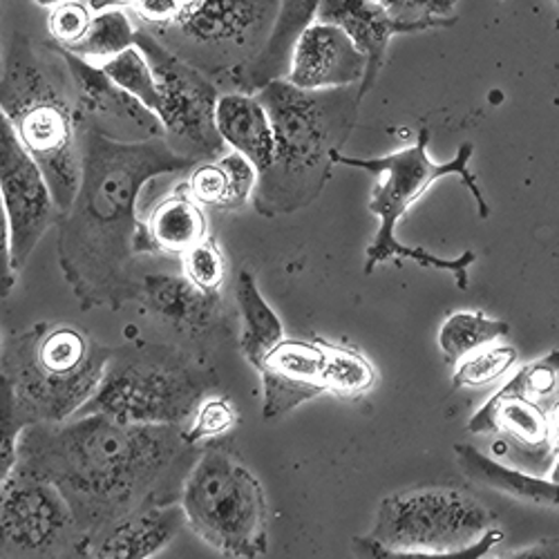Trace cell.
Wrapping results in <instances>:
<instances>
[{"instance_id": "obj_8", "label": "cell", "mask_w": 559, "mask_h": 559, "mask_svg": "<svg viewBox=\"0 0 559 559\" xmlns=\"http://www.w3.org/2000/svg\"><path fill=\"white\" fill-rule=\"evenodd\" d=\"M503 539L475 495L454 486H416L379 503L374 528L356 537L362 557H454L477 559Z\"/></svg>"}, {"instance_id": "obj_9", "label": "cell", "mask_w": 559, "mask_h": 559, "mask_svg": "<svg viewBox=\"0 0 559 559\" xmlns=\"http://www.w3.org/2000/svg\"><path fill=\"white\" fill-rule=\"evenodd\" d=\"M186 524L224 557L255 559L269 548V508L233 435L206 441L179 492Z\"/></svg>"}, {"instance_id": "obj_32", "label": "cell", "mask_w": 559, "mask_h": 559, "mask_svg": "<svg viewBox=\"0 0 559 559\" xmlns=\"http://www.w3.org/2000/svg\"><path fill=\"white\" fill-rule=\"evenodd\" d=\"M238 424H240V412L236 403L222 392H213L200 401L189 426L183 428V435L189 439V443L202 445L206 441L233 435Z\"/></svg>"}, {"instance_id": "obj_5", "label": "cell", "mask_w": 559, "mask_h": 559, "mask_svg": "<svg viewBox=\"0 0 559 559\" xmlns=\"http://www.w3.org/2000/svg\"><path fill=\"white\" fill-rule=\"evenodd\" d=\"M222 392L209 356L177 343L134 341L115 347L104 377L74 414H102L119 424L186 428L206 394Z\"/></svg>"}, {"instance_id": "obj_23", "label": "cell", "mask_w": 559, "mask_h": 559, "mask_svg": "<svg viewBox=\"0 0 559 559\" xmlns=\"http://www.w3.org/2000/svg\"><path fill=\"white\" fill-rule=\"evenodd\" d=\"M454 456L461 473L477 486L497 490L535 508L557 510L559 506V488L555 479L548 481L546 477L524 473L471 443H456Z\"/></svg>"}, {"instance_id": "obj_15", "label": "cell", "mask_w": 559, "mask_h": 559, "mask_svg": "<svg viewBox=\"0 0 559 559\" xmlns=\"http://www.w3.org/2000/svg\"><path fill=\"white\" fill-rule=\"evenodd\" d=\"M0 198L10 217L12 260L16 271H21L45 233L57 224L59 209L43 170L21 144L3 110H0Z\"/></svg>"}, {"instance_id": "obj_28", "label": "cell", "mask_w": 559, "mask_h": 559, "mask_svg": "<svg viewBox=\"0 0 559 559\" xmlns=\"http://www.w3.org/2000/svg\"><path fill=\"white\" fill-rule=\"evenodd\" d=\"M510 324L486 316L484 311H456L452 313L439 332V347L448 365H459L471 354L499 343L508 336Z\"/></svg>"}, {"instance_id": "obj_13", "label": "cell", "mask_w": 559, "mask_h": 559, "mask_svg": "<svg viewBox=\"0 0 559 559\" xmlns=\"http://www.w3.org/2000/svg\"><path fill=\"white\" fill-rule=\"evenodd\" d=\"M83 533L63 495L14 471L0 486V557H81Z\"/></svg>"}, {"instance_id": "obj_38", "label": "cell", "mask_w": 559, "mask_h": 559, "mask_svg": "<svg viewBox=\"0 0 559 559\" xmlns=\"http://www.w3.org/2000/svg\"><path fill=\"white\" fill-rule=\"evenodd\" d=\"M16 266L12 260V230H10V217L0 198V298H8L16 287Z\"/></svg>"}, {"instance_id": "obj_12", "label": "cell", "mask_w": 559, "mask_h": 559, "mask_svg": "<svg viewBox=\"0 0 559 559\" xmlns=\"http://www.w3.org/2000/svg\"><path fill=\"white\" fill-rule=\"evenodd\" d=\"M134 45L144 52L155 74L159 92L155 115L162 121L166 144L195 164L219 157L226 144L215 126L217 83L170 52L148 27H136Z\"/></svg>"}, {"instance_id": "obj_31", "label": "cell", "mask_w": 559, "mask_h": 559, "mask_svg": "<svg viewBox=\"0 0 559 559\" xmlns=\"http://www.w3.org/2000/svg\"><path fill=\"white\" fill-rule=\"evenodd\" d=\"M518 356L520 354H518L515 347L492 343V345L471 354L468 358H463L456 365V371L452 377V385H454V390L488 388V385L501 381L508 374L512 365L518 362Z\"/></svg>"}, {"instance_id": "obj_6", "label": "cell", "mask_w": 559, "mask_h": 559, "mask_svg": "<svg viewBox=\"0 0 559 559\" xmlns=\"http://www.w3.org/2000/svg\"><path fill=\"white\" fill-rule=\"evenodd\" d=\"M428 144H430V130L424 128L418 132L416 144L403 151H396L383 157H349L336 151L332 155V162L334 166L338 164L347 168H360L379 177L374 191H371L369 211L379 215L381 224L374 236V242H371L365 251V275H371L379 264L390 260H396L399 264L403 260H412L426 269H435V271L439 269V271L452 273L456 280V287L468 289V283H471L468 266L475 264L477 260L475 251H463V255L450 260V258H437L424 247H407L396 240V224L401 222V217L430 191V186H435L439 179L450 175H456L463 181L465 189L473 193L479 209V217L481 219L490 217V206L479 189V179L471 170L475 146L461 144L454 159L432 162L428 153Z\"/></svg>"}, {"instance_id": "obj_18", "label": "cell", "mask_w": 559, "mask_h": 559, "mask_svg": "<svg viewBox=\"0 0 559 559\" xmlns=\"http://www.w3.org/2000/svg\"><path fill=\"white\" fill-rule=\"evenodd\" d=\"M365 66V57L341 27L313 19L298 34L283 79L300 90L347 87L362 81Z\"/></svg>"}, {"instance_id": "obj_17", "label": "cell", "mask_w": 559, "mask_h": 559, "mask_svg": "<svg viewBox=\"0 0 559 559\" xmlns=\"http://www.w3.org/2000/svg\"><path fill=\"white\" fill-rule=\"evenodd\" d=\"M183 526L186 515L179 501L144 503L85 535L81 557L151 559L168 548Z\"/></svg>"}, {"instance_id": "obj_3", "label": "cell", "mask_w": 559, "mask_h": 559, "mask_svg": "<svg viewBox=\"0 0 559 559\" xmlns=\"http://www.w3.org/2000/svg\"><path fill=\"white\" fill-rule=\"evenodd\" d=\"M253 95L273 130V157L258 173L253 206L264 217L298 213L332 179V155L347 144L358 119V85L300 90L287 79H273Z\"/></svg>"}, {"instance_id": "obj_42", "label": "cell", "mask_w": 559, "mask_h": 559, "mask_svg": "<svg viewBox=\"0 0 559 559\" xmlns=\"http://www.w3.org/2000/svg\"><path fill=\"white\" fill-rule=\"evenodd\" d=\"M0 347H3V338H0Z\"/></svg>"}, {"instance_id": "obj_1", "label": "cell", "mask_w": 559, "mask_h": 559, "mask_svg": "<svg viewBox=\"0 0 559 559\" xmlns=\"http://www.w3.org/2000/svg\"><path fill=\"white\" fill-rule=\"evenodd\" d=\"M198 454L200 445L189 443L181 426L83 414L25 426L14 471L50 481L85 537L144 503L179 501Z\"/></svg>"}, {"instance_id": "obj_2", "label": "cell", "mask_w": 559, "mask_h": 559, "mask_svg": "<svg viewBox=\"0 0 559 559\" xmlns=\"http://www.w3.org/2000/svg\"><path fill=\"white\" fill-rule=\"evenodd\" d=\"M79 146L76 193L57 217L59 266L83 311H117L136 292L139 198L153 179L189 173L195 162L177 155L164 136L115 142L85 126H79Z\"/></svg>"}, {"instance_id": "obj_43", "label": "cell", "mask_w": 559, "mask_h": 559, "mask_svg": "<svg viewBox=\"0 0 559 559\" xmlns=\"http://www.w3.org/2000/svg\"><path fill=\"white\" fill-rule=\"evenodd\" d=\"M555 3H557V0H555Z\"/></svg>"}, {"instance_id": "obj_33", "label": "cell", "mask_w": 559, "mask_h": 559, "mask_svg": "<svg viewBox=\"0 0 559 559\" xmlns=\"http://www.w3.org/2000/svg\"><path fill=\"white\" fill-rule=\"evenodd\" d=\"M392 19L407 25L412 34L452 27L459 0H374Z\"/></svg>"}, {"instance_id": "obj_37", "label": "cell", "mask_w": 559, "mask_h": 559, "mask_svg": "<svg viewBox=\"0 0 559 559\" xmlns=\"http://www.w3.org/2000/svg\"><path fill=\"white\" fill-rule=\"evenodd\" d=\"M195 0H130L136 16L146 27H168L173 25Z\"/></svg>"}, {"instance_id": "obj_7", "label": "cell", "mask_w": 559, "mask_h": 559, "mask_svg": "<svg viewBox=\"0 0 559 559\" xmlns=\"http://www.w3.org/2000/svg\"><path fill=\"white\" fill-rule=\"evenodd\" d=\"M110 352L76 324L38 322L0 347V379L27 424H61L95 394Z\"/></svg>"}, {"instance_id": "obj_22", "label": "cell", "mask_w": 559, "mask_h": 559, "mask_svg": "<svg viewBox=\"0 0 559 559\" xmlns=\"http://www.w3.org/2000/svg\"><path fill=\"white\" fill-rule=\"evenodd\" d=\"M318 0H280L275 23L262 50L226 81L238 92H258L273 79H283L289 68L292 48L298 34L313 21Z\"/></svg>"}, {"instance_id": "obj_24", "label": "cell", "mask_w": 559, "mask_h": 559, "mask_svg": "<svg viewBox=\"0 0 559 559\" xmlns=\"http://www.w3.org/2000/svg\"><path fill=\"white\" fill-rule=\"evenodd\" d=\"M215 126L222 142L245 155L258 173H262L273 157V130L266 110L251 92H226L217 97Z\"/></svg>"}, {"instance_id": "obj_29", "label": "cell", "mask_w": 559, "mask_h": 559, "mask_svg": "<svg viewBox=\"0 0 559 559\" xmlns=\"http://www.w3.org/2000/svg\"><path fill=\"white\" fill-rule=\"evenodd\" d=\"M322 354V388L343 401H360L377 383V371L371 362L354 347L334 345L316 338Z\"/></svg>"}, {"instance_id": "obj_26", "label": "cell", "mask_w": 559, "mask_h": 559, "mask_svg": "<svg viewBox=\"0 0 559 559\" xmlns=\"http://www.w3.org/2000/svg\"><path fill=\"white\" fill-rule=\"evenodd\" d=\"M236 302L242 322V336H240V352L258 371L264 356L285 338L283 322L269 307L260 287L255 283V275L251 271H240L238 285H236Z\"/></svg>"}, {"instance_id": "obj_14", "label": "cell", "mask_w": 559, "mask_h": 559, "mask_svg": "<svg viewBox=\"0 0 559 559\" xmlns=\"http://www.w3.org/2000/svg\"><path fill=\"white\" fill-rule=\"evenodd\" d=\"M134 300L170 336V343L204 356L233 336V320L222 292H202L183 273L139 277Z\"/></svg>"}, {"instance_id": "obj_27", "label": "cell", "mask_w": 559, "mask_h": 559, "mask_svg": "<svg viewBox=\"0 0 559 559\" xmlns=\"http://www.w3.org/2000/svg\"><path fill=\"white\" fill-rule=\"evenodd\" d=\"M134 36H136V27L132 25L128 12L121 10L119 5H110V8L97 10V14H92L83 38L63 50L76 55L87 63L102 66L108 59L132 48Z\"/></svg>"}, {"instance_id": "obj_10", "label": "cell", "mask_w": 559, "mask_h": 559, "mask_svg": "<svg viewBox=\"0 0 559 559\" xmlns=\"http://www.w3.org/2000/svg\"><path fill=\"white\" fill-rule=\"evenodd\" d=\"M557 383L559 352L528 362L484 403L468 424L473 435H490L492 456L546 477L557 471Z\"/></svg>"}, {"instance_id": "obj_39", "label": "cell", "mask_w": 559, "mask_h": 559, "mask_svg": "<svg viewBox=\"0 0 559 559\" xmlns=\"http://www.w3.org/2000/svg\"><path fill=\"white\" fill-rule=\"evenodd\" d=\"M510 557H557V546H555V542H539L535 548H524V550H520V552H512Z\"/></svg>"}, {"instance_id": "obj_36", "label": "cell", "mask_w": 559, "mask_h": 559, "mask_svg": "<svg viewBox=\"0 0 559 559\" xmlns=\"http://www.w3.org/2000/svg\"><path fill=\"white\" fill-rule=\"evenodd\" d=\"M90 19H92L90 8L79 3V0H70V3L52 8L48 19V29L57 45H61V48H70V45L83 38L90 25Z\"/></svg>"}, {"instance_id": "obj_16", "label": "cell", "mask_w": 559, "mask_h": 559, "mask_svg": "<svg viewBox=\"0 0 559 559\" xmlns=\"http://www.w3.org/2000/svg\"><path fill=\"white\" fill-rule=\"evenodd\" d=\"M57 50L72 81L79 126L92 128L115 142H146L164 136L157 115L112 83L99 66L79 59L59 45Z\"/></svg>"}, {"instance_id": "obj_35", "label": "cell", "mask_w": 559, "mask_h": 559, "mask_svg": "<svg viewBox=\"0 0 559 559\" xmlns=\"http://www.w3.org/2000/svg\"><path fill=\"white\" fill-rule=\"evenodd\" d=\"M29 426L21 414L14 394L5 379H0V486L14 473L19 461V439L23 428Z\"/></svg>"}, {"instance_id": "obj_11", "label": "cell", "mask_w": 559, "mask_h": 559, "mask_svg": "<svg viewBox=\"0 0 559 559\" xmlns=\"http://www.w3.org/2000/svg\"><path fill=\"white\" fill-rule=\"evenodd\" d=\"M280 0H195L173 25L148 27L211 79L242 70L269 38Z\"/></svg>"}, {"instance_id": "obj_19", "label": "cell", "mask_w": 559, "mask_h": 559, "mask_svg": "<svg viewBox=\"0 0 559 559\" xmlns=\"http://www.w3.org/2000/svg\"><path fill=\"white\" fill-rule=\"evenodd\" d=\"M322 362L324 354L316 338H283L264 356L258 369L264 385V421H280L292 409L324 392Z\"/></svg>"}, {"instance_id": "obj_25", "label": "cell", "mask_w": 559, "mask_h": 559, "mask_svg": "<svg viewBox=\"0 0 559 559\" xmlns=\"http://www.w3.org/2000/svg\"><path fill=\"white\" fill-rule=\"evenodd\" d=\"M258 168L240 153L230 151L215 159L198 162L183 186L195 202L217 211L245 209L255 191Z\"/></svg>"}, {"instance_id": "obj_41", "label": "cell", "mask_w": 559, "mask_h": 559, "mask_svg": "<svg viewBox=\"0 0 559 559\" xmlns=\"http://www.w3.org/2000/svg\"><path fill=\"white\" fill-rule=\"evenodd\" d=\"M0 70H3V59H0Z\"/></svg>"}, {"instance_id": "obj_34", "label": "cell", "mask_w": 559, "mask_h": 559, "mask_svg": "<svg viewBox=\"0 0 559 559\" xmlns=\"http://www.w3.org/2000/svg\"><path fill=\"white\" fill-rule=\"evenodd\" d=\"M183 260V275L191 280V283L209 294L222 292L226 283L228 264L219 249V245L213 238H206L198 247H193L189 253L181 255Z\"/></svg>"}, {"instance_id": "obj_30", "label": "cell", "mask_w": 559, "mask_h": 559, "mask_svg": "<svg viewBox=\"0 0 559 559\" xmlns=\"http://www.w3.org/2000/svg\"><path fill=\"white\" fill-rule=\"evenodd\" d=\"M106 76L117 83L121 90H126L130 97H134L139 104H144L148 110L157 112L159 106V92L155 83V74L144 57V52L132 45V48L123 50L121 55L108 59L99 66Z\"/></svg>"}, {"instance_id": "obj_4", "label": "cell", "mask_w": 559, "mask_h": 559, "mask_svg": "<svg viewBox=\"0 0 559 559\" xmlns=\"http://www.w3.org/2000/svg\"><path fill=\"white\" fill-rule=\"evenodd\" d=\"M0 110L43 170L61 213L76 193L81 146L74 90L57 45L14 38L0 70Z\"/></svg>"}, {"instance_id": "obj_20", "label": "cell", "mask_w": 559, "mask_h": 559, "mask_svg": "<svg viewBox=\"0 0 559 559\" xmlns=\"http://www.w3.org/2000/svg\"><path fill=\"white\" fill-rule=\"evenodd\" d=\"M313 19L341 27L365 57L367 66L358 83L362 99L385 68L392 38L396 34H412L407 25L392 19L374 0H318Z\"/></svg>"}, {"instance_id": "obj_40", "label": "cell", "mask_w": 559, "mask_h": 559, "mask_svg": "<svg viewBox=\"0 0 559 559\" xmlns=\"http://www.w3.org/2000/svg\"><path fill=\"white\" fill-rule=\"evenodd\" d=\"M36 5H40V8H48V10H52V8H57V5H63V3H70V0H34Z\"/></svg>"}, {"instance_id": "obj_21", "label": "cell", "mask_w": 559, "mask_h": 559, "mask_svg": "<svg viewBox=\"0 0 559 559\" xmlns=\"http://www.w3.org/2000/svg\"><path fill=\"white\" fill-rule=\"evenodd\" d=\"M209 238V217L204 206L191 198L186 186L162 198L142 222L136 238V255L181 258Z\"/></svg>"}]
</instances>
